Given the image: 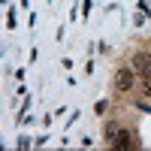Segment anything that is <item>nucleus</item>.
<instances>
[{"mask_svg": "<svg viewBox=\"0 0 151 151\" xmlns=\"http://www.w3.org/2000/svg\"><path fill=\"white\" fill-rule=\"evenodd\" d=\"M115 133H118V124H109L106 127V139H115Z\"/></svg>", "mask_w": 151, "mask_h": 151, "instance_id": "obj_4", "label": "nucleus"}, {"mask_svg": "<svg viewBox=\"0 0 151 151\" xmlns=\"http://www.w3.org/2000/svg\"><path fill=\"white\" fill-rule=\"evenodd\" d=\"M133 70L142 79H151V52H136L133 55Z\"/></svg>", "mask_w": 151, "mask_h": 151, "instance_id": "obj_1", "label": "nucleus"}, {"mask_svg": "<svg viewBox=\"0 0 151 151\" xmlns=\"http://www.w3.org/2000/svg\"><path fill=\"white\" fill-rule=\"evenodd\" d=\"M112 145H115V148H136L133 133H130V130H118V133H115V139H112Z\"/></svg>", "mask_w": 151, "mask_h": 151, "instance_id": "obj_3", "label": "nucleus"}, {"mask_svg": "<svg viewBox=\"0 0 151 151\" xmlns=\"http://www.w3.org/2000/svg\"><path fill=\"white\" fill-rule=\"evenodd\" d=\"M133 79H136V70H133V67H121V70L115 73V88H118V91H130V88H133Z\"/></svg>", "mask_w": 151, "mask_h": 151, "instance_id": "obj_2", "label": "nucleus"}]
</instances>
